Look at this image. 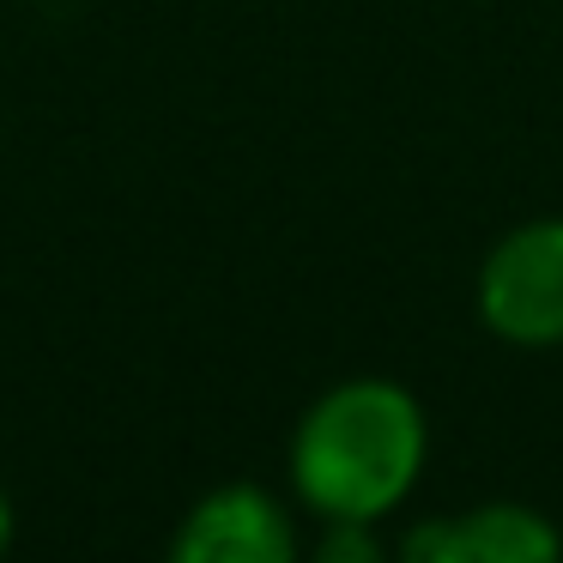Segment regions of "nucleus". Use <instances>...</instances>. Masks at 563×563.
Segmentation results:
<instances>
[{"mask_svg": "<svg viewBox=\"0 0 563 563\" xmlns=\"http://www.w3.org/2000/svg\"><path fill=\"white\" fill-rule=\"evenodd\" d=\"M400 563H563V533L533 503H478L406 527Z\"/></svg>", "mask_w": 563, "mask_h": 563, "instance_id": "3", "label": "nucleus"}, {"mask_svg": "<svg viewBox=\"0 0 563 563\" xmlns=\"http://www.w3.org/2000/svg\"><path fill=\"white\" fill-rule=\"evenodd\" d=\"M7 545H13V497L0 490V558H7Z\"/></svg>", "mask_w": 563, "mask_h": 563, "instance_id": "6", "label": "nucleus"}, {"mask_svg": "<svg viewBox=\"0 0 563 563\" xmlns=\"http://www.w3.org/2000/svg\"><path fill=\"white\" fill-rule=\"evenodd\" d=\"M164 563H303L297 527L261 485H219L183 515Z\"/></svg>", "mask_w": 563, "mask_h": 563, "instance_id": "4", "label": "nucleus"}, {"mask_svg": "<svg viewBox=\"0 0 563 563\" xmlns=\"http://www.w3.org/2000/svg\"><path fill=\"white\" fill-rule=\"evenodd\" d=\"M376 521H328L316 545V563H388L382 558V539L369 533Z\"/></svg>", "mask_w": 563, "mask_h": 563, "instance_id": "5", "label": "nucleus"}, {"mask_svg": "<svg viewBox=\"0 0 563 563\" xmlns=\"http://www.w3.org/2000/svg\"><path fill=\"white\" fill-rule=\"evenodd\" d=\"M430 454V424L412 388L352 376L328 388L291 437V490L321 521H382L412 497Z\"/></svg>", "mask_w": 563, "mask_h": 563, "instance_id": "1", "label": "nucleus"}, {"mask_svg": "<svg viewBox=\"0 0 563 563\" xmlns=\"http://www.w3.org/2000/svg\"><path fill=\"white\" fill-rule=\"evenodd\" d=\"M478 321L503 345L551 352L563 345V219H527L478 261Z\"/></svg>", "mask_w": 563, "mask_h": 563, "instance_id": "2", "label": "nucleus"}]
</instances>
